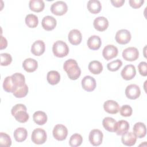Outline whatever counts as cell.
I'll use <instances>...</instances> for the list:
<instances>
[{"label":"cell","instance_id":"obj_34","mask_svg":"<svg viewBox=\"0 0 147 147\" xmlns=\"http://www.w3.org/2000/svg\"><path fill=\"white\" fill-rule=\"evenodd\" d=\"M3 88L6 92L13 93L16 90V87L13 83L11 76H7L5 78L3 83Z\"/></svg>","mask_w":147,"mask_h":147},{"label":"cell","instance_id":"obj_17","mask_svg":"<svg viewBox=\"0 0 147 147\" xmlns=\"http://www.w3.org/2000/svg\"><path fill=\"white\" fill-rule=\"evenodd\" d=\"M45 50V45L42 40L34 41L31 47V52L35 56L42 55Z\"/></svg>","mask_w":147,"mask_h":147},{"label":"cell","instance_id":"obj_8","mask_svg":"<svg viewBox=\"0 0 147 147\" xmlns=\"http://www.w3.org/2000/svg\"><path fill=\"white\" fill-rule=\"evenodd\" d=\"M103 137V133L99 129L92 130L90 131L88 136L89 141L93 146L100 145L102 142Z\"/></svg>","mask_w":147,"mask_h":147},{"label":"cell","instance_id":"obj_33","mask_svg":"<svg viewBox=\"0 0 147 147\" xmlns=\"http://www.w3.org/2000/svg\"><path fill=\"white\" fill-rule=\"evenodd\" d=\"M26 25L30 28H34L37 27L38 24V17L33 14H29L25 17Z\"/></svg>","mask_w":147,"mask_h":147},{"label":"cell","instance_id":"obj_41","mask_svg":"<svg viewBox=\"0 0 147 147\" xmlns=\"http://www.w3.org/2000/svg\"><path fill=\"white\" fill-rule=\"evenodd\" d=\"M144 0H129V3L130 6L134 9L140 8L144 3Z\"/></svg>","mask_w":147,"mask_h":147},{"label":"cell","instance_id":"obj_19","mask_svg":"<svg viewBox=\"0 0 147 147\" xmlns=\"http://www.w3.org/2000/svg\"><path fill=\"white\" fill-rule=\"evenodd\" d=\"M133 133L137 138H141L144 137L146 134V127L145 125L142 122H137L134 124L133 128Z\"/></svg>","mask_w":147,"mask_h":147},{"label":"cell","instance_id":"obj_16","mask_svg":"<svg viewBox=\"0 0 147 147\" xmlns=\"http://www.w3.org/2000/svg\"><path fill=\"white\" fill-rule=\"evenodd\" d=\"M105 111L109 114H115L119 111V106L118 103L113 100H107L103 104Z\"/></svg>","mask_w":147,"mask_h":147},{"label":"cell","instance_id":"obj_15","mask_svg":"<svg viewBox=\"0 0 147 147\" xmlns=\"http://www.w3.org/2000/svg\"><path fill=\"white\" fill-rule=\"evenodd\" d=\"M57 21L52 16H47L44 17L41 22V25L44 29L50 31L52 30L56 26Z\"/></svg>","mask_w":147,"mask_h":147},{"label":"cell","instance_id":"obj_5","mask_svg":"<svg viewBox=\"0 0 147 147\" xmlns=\"http://www.w3.org/2000/svg\"><path fill=\"white\" fill-rule=\"evenodd\" d=\"M67 3L62 1L55 2L51 6V12L56 16H63L67 13Z\"/></svg>","mask_w":147,"mask_h":147},{"label":"cell","instance_id":"obj_43","mask_svg":"<svg viewBox=\"0 0 147 147\" xmlns=\"http://www.w3.org/2000/svg\"><path fill=\"white\" fill-rule=\"evenodd\" d=\"M7 45V42L6 39L3 37L2 36H1V49H3L4 48H6Z\"/></svg>","mask_w":147,"mask_h":147},{"label":"cell","instance_id":"obj_25","mask_svg":"<svg viewBox=\"0 0 147 147\" xmlns=\"http://www.w3.org/2000/svg\"><path fill=\"white\" fill-rule=\"evenodd\" d=\"M87 7L92 14L99 13L102 9V5L99 1L90 0L87 2Z\"/></svg>","mask_w":147,"mask_h":147},{"label":"cell","instance_id":"obj_40","mask_svg":"<svg viewBox=\"0 0 147 147\" xmlns=\"http://www.w3.org/2000/svg\"><path fill=\"white\" fill-rule=\"evenodd\" d=\"M139 73L143 76L147 75V63L145 61H141L138 65Z\"/></svg>","mask_w":147,"mask_h":147},{"label":"cell","instance_id":"obj_37","mask_svg":"<svg viewBox=\"0 0 147 147\" xmlns=\"http://www.w3.org/2000/svg\"><path fill=\"white\" fill-rule=\"evenodd\" d=\"M122 65V62L119 59H117L115 60H113L110 63H109L107 65V68L108 70L114 72L118 71Z\"/></svg>","mask_w":147,"mask_h":147},{"label":"cell","instance_id":"obj_35","mask_svg":"<svg viewBox=\"0 0 147 147\" xmlns=\"http://www.w3.org/2000/svg\"><path fill=\"white\" fill-rule=\"evenodd\" d=\"M82 142V136L78 133H75L71 136L69 140V144L72 147H76L80 146Z\"/></svg>","mask_w":147,"mask_h":147},{"label":"cell","instance_id":"obj_39","mask_svg":"<svg viewBox=\"0 0 147 147\" xmlns=\"http://www.w3.org/2000/svg\"><path fill=\"white\" fill-rule=\"evenodd\" d=\"M119 112H120V114L122 116L127 117L131 115L133 113V110L130 106L127 105H125L121 107V109H119Z\"/></svg>","mask_w":147,"mask_h":147},{"label":"cell","instance_id":"obj_6","mask_svg":"<svg viewBox=\"0 0 147 147\" xmlns=\"http://www.w3.org/2000/svg\"><path fill=\"white\" fill-rule=\"evenodd\" d=\"M53 136L58 141L64 140L68 135L67 128L62 124L55 125L53 129Z\"/></svg>","mask_w":147,"mask_h":147},{"label":"cell","instance_id":"obj_18","mask_svg":"<svg viewBox=\"0 0 147 147\" xmlns=\"http://www.w3.org/2000/svg\"><path fill=\"white\" fill-rule=\"evenodd\" d=\"M68 38L71 44L77 45L80 44L82 40V35L79 30L72 29L69 32Z\"/></svg>","mask_w":147,"mask_h":147},{"label":"cell","instance_id":"obj_3","mask_svg":"<svg viewBox=\"0 0 147 147\" xmlns=\"http://www.w3.org/2000/svg\"><path fill=\"white\" fill-rule=\"evenodd\" d=\"M52 51L55 56L57 57L66 56L69 53V48L67 44L61 40L56 41L52 47Z\"/></svg>","mask_w":147,"mask_h":147},{"label":"cell","instance_id":"obj_14","mask_svg":"<svg viewBox=\"0 0 147 147\" xmlns=\"http://www.w3.org/2000/svg\"><path fill=\"white\" fill-rule=\"evenodd\" d=\"M94 28L99 32H103L109 26V21L105 17H98L96 18L93 22Z\"/></svg>","mask_w":147,"mask_h":147},{"label":"cell","instance_id":"obj_21","mask_svg":"<svg viewBox=\"0 0 147 147\" xmlns=\"http://www.w3.org/2000/svg\"><path fill=\"white\" fill-rule=\"evenodd\" d=\"M137 141V137L132 132H126L122 135L121 141L122 144L126 146H133Z\"/></svg>","mask_w":147,"mask_h":147},{"label":"cell","instance_id":"obj_26","mask_svg":"<svg viewBox=\"0 0 147 147\" xmlns=\"http://www.w3.org/2000/svg\"><path fill=\"white\" fill-rule=\"evenodd\" d=\"M34 122L38 125H43L47 121V115L46 113L42 111H37L33 115Z\"/></svg>","mask_w":147,"mask_h":147},{"label":"cell","instance_id":"obj_32","mask_svg":"<svg viewBox=\"0 0 147 147\" xmlns=\"http://www.w3.org/2000/svg\"><path fill=\"white\" fill-rule=\"evenodd\" d=\"M28 93V87L26 83L21 86H19L16 88L13 92V95L18 98L25 97Z\"/></svg>","mask_w":147,"mask_h":147},{"label":"cell","instance_id":"obj_4","mask_svg":"<svg viewBox=\"0 0 147 147\" xmlns=\"http://www.w3.org/2000/svg\"><path fill=\"white\" fill-rule=\"evenodd\" d=\"M47 138L46 131L41 128L35 129L32 133L31 139L33 143L37 145L43 144Z\"/></svg>","mask_w":147,"mask_h":147},{"label":"cell","instance_id":"obj_29","mask_svg":"<svg viewBox=\"0 0 147 147\" xmlns=\"http://www.w3.org/2000/svg\"><path fill=\"white\" fill-rule=\"evenodd\" d=\"M90 72L93 74H99L103 70V66L102 63L97 60L91 61L88 66Z\"/></svg>","mask_w":147,"mask_h":147},{"label":"cell","instance_id":"obj_7","mask_svg":"<svg viewBox=\"0 0 147 147\" xmlns=\"http://www.w3.org/2000/svg\"><path fill=\"white\" fill-rule=\"evenodd\" d=\"M122 55L124 60L133 61L138 58L139 52L136 48L131 47L125 49L122 52Z\"/></svg>","mask_w":147,"mask_h":147},{"label":"cell","instance_id":"obj_31","mask_svg":"<svg viewBox=\"0 0 147 147\" xmlns=\"http://www.w3.org/2000/svg\"><path fill=\"white\" fill-rule=\"evenodd\" d=\"M11 80L16 88L19 86H21L25 83V78L24 75L21 73H15L11 76Z\"/></svg>","mask_w":147,"mask_h":147},{"label":"cell","instance_id":"obj_1","mask_svg":"<svg viewBox=\"0 0 147 147\" xmlns=\"http://www.w3.org/2000/svg\"><path fill=\"white\" fill-rule=\"evenodd\" d=\"M63 69L67 72L68 78L71 80H76L81 74V69L76 60L70 59L63 64Z\"/></svg>","mask_w":147,"mask_h":147},{"label":"cell","instance_id":"obj_23","mask_svg":"<svg viewBox=\"0 0 147 147\" xmlns=\"http://www.w3.org/2000/svg\"><path fill=\"white\" fill-rule=\"evenodd\" d=\"M102 125L104 128L110 132H115L117 121L111 117H105L102 121Z\"/></svg>","mask_w":147,"mask_h":147},{"label":"cell","instance_id":"obj_22","mask_svg":"<svg viewBox=\"0 0 147 147\" xmlns=\"http://www.w3.org/2000/svg\"><path fill=\"white\" fill-rule=\"evenodd\" d=\"M87 44L88 47L91 50H98L100 48L102 41L100 38L98 36L93 35L90 37L87 40Z\"/></svg>","mask_w":147,"mask_h":147},{"label":"cell","instance_id":"obj_36","mask_svg":"<svg viewBox=\"0 0 147 147\" xmlns=\"http://www.w3.org/2000/svg\"><path fill=\"white\" fill-rule=\"evenodd\" d=\"M0 145L4 147H9L11 146V140L7 134L3 132L0 133Z\"/></svg>","mask_w":147,"mask_h":147},{"label":"cell","instance_id":"obj_10","mask_svg":"<svg viewBox=\"0 0 147 147\" xmlns=\"http://www.w3.org/2000/svg\"><path fill=\"white\" fill-rule=\"evenodd\" d=\"M141 94L140 87L135 84H131L127 86L125 89V95L130 99H136L138 98Z\"/></svg>","mask_w":147,"mask_h":147},{"label":"cell","instance_id":"obj_28","mask_svg":"<svg viewBox=\"0 0 147 147\" xmlns=\"http://www.w3.org/2000/svg\"><path fill=\"white\" fill-rule=\"evenodd\" d=\"M29 6L31 10L38 13L44 10L45 4L42 0H30L29 3Z\"/></svg>","mask_w":147,"mask_h":147},{"label":"cell","instance_id":"obj_38","mask_svg":"<svg viewBox=\"0 0 147 147\" xmlns=\"http://www.w3.org/2000/svg\"><path fill=\"white\" fill-rule=\"evenodd\" d=\"M1 65L2 66H7L10 64L12 61L11 55L7 53H1Z\"/></svg>","mask_w":147,"mask_h":147},{"label":"cell","instance_id":"obj_11","mask_svg":"<svg viewBox=\"0 0 147 147\" xmlns=\"http://www.w3.org/2000/svg\"><path fill=\"white\" fill-rule=\"evenodd\" d=\"M82 86L84 90L88 92L92 91L96 86V80L91 76H86L82 80Z\"/></svg>","mask_w":147,"mask_h":147},{"label":"cell","instance_id":"obj_42","mask_svg":"<svg viewBox=\"0 0 147 147\" xmlns=\"http://www.w3.org/2000/svg\"><path fill=\"white\" fill-rule=\"evenodd\" d=\"M110 2L114 6L119 7L123 6L125 3V0H111Z\"/></svg>","mask_w":147,"mask_h":147},{"label":"cell","instance_id":"obj_9","mask_svg":"<svg viewBox=\"0 0 147 147\" xmlns=\"http://www.w3.org/2000/svg\"><path fill=\"white\" fill-rule=\"evenodd\" d=\"M131 34L126 29H121L118 30L115 36L116 41L119 44H126L130 42L131 40Z\"/></svg>","mask_w":147,"mask_h":147},{"label":"cell","instance_id":"obj_12","mask_svg":"<svg viewBox=\"0 0 147 147\" xmlns=\"http://www.w3.org/2000/svg\"><path fill=\"white\" fill-rule=\"evenodd\" d=\"M118 53V48L113 45H107L103 49L102 55L106 60L115 57Z\"/></svg>","mask_w":147,"mask_h":147},{"label":"cell","instance_id":"obj_30","mask_svg":"<svg viewBox=\"0 0 147 147\" xmlns=\"http://www.w3.org/2000/svg\"><path fill=\"white\" fill-rule=\"evenodd\" d=\"M47 79L49 84L51 85L57 84L60 80V74L56 71H50L47 74Z\"/></svg>","mask_w":147,"mask_h":147},{"label":"cell","instance_id":"obj_24","mask_svg":"<svg viewBox=\"0 0 147 147\" xmlns=\"http://www.w3.org/2000/svg\"><path fill=\"white\" fill-rule=\"evenodd\" d=\"M129 129V123L125 120H120L117 122L115 132L118 136H122L126 133Z\"/></svg>","mask_w":147,"mask_h":147},{"label":"cell","instance_id":"obj_20","mask_svg":"<svg viewBox=\"0 0 147 147\" xmlns=\"http://www.w3.org/2000/svg\"><path fill=\"white\" fill-rule=\"evenodd\" d=\"M22 67L24 70L28 72H33L35 71L38 67L37 61L32 59H26L22 63Z\"/></svg>","mask_w":147,"mask_h":147},{"label":"cell","instance_id":"obj_2","mask_svg":"<svg viewBox=\"0 0 147 147\" xmlns=\"http://www.w3.org/2000/svg\"><path fill=\"white\" fill-rule=\"evenodd\" d=\"M26 111V106L23 104L19 103L12 107L11 113L14 117L16 121L20 123H25L28 121L29 118V115Z\"/></svg>","mask_w":147,"mask_h":147},{"label":"cell","instance_id":"obj_13","mask_svg":"<svg viewBox=\"0 0 147 147\" xmlns=\"http://www.w3.org/2000/svg\"><path fill=\"white\" fill-rule=\"evenodd\" d=\"M136 74V69L132 64L126 65L121 72V76L126 80H129L134 78Z\"/></svg>","mask_w":147,"mask_h":147},{"label":"cell","instance_id":"obj_27","mask_svg":"<svg viewBox=\"0 0 147 147\" xmlns=\"http://www.w3.org/2000/svg\"><path fill=\"white\" fill-rule=\"evenodd\" d=\"M14 137L17 142H21L25 141L28 136V131L24 127H18L14 131Z\"/></svg>","mask_w":147,"mask_h":147}]
</instances>
